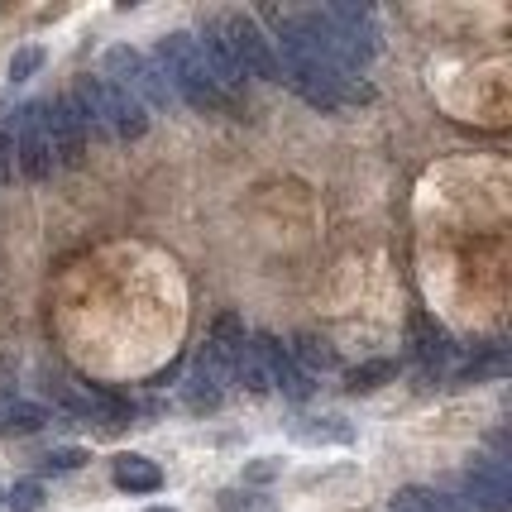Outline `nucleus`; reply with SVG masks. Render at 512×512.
I'll list each match as a JSON object with an SVG mask.
<instances>
[{"label": "nucleus", "instance_id": "21", "mask_svg": "<svg viewBox=\"0 0 512 512\" xmlns=\"http://www.w3.org/2000/svg\"><path fill=\"white\" fill-rule=\"evenodd\" d=\"M10 158H15V149H10V134L0 130V178L10 173Z\"/></svg>", "mask_w": 512, "mask_h": 512}, {"label": "nucleus", "instance_id": "17", "mask_svg": "<svg viewBox=\"0 0 512 512\" xmlns=\"http://www.w3.org/2000/svg\"><path fill=\"white\" fill-rule=\"evenodd\" d=\"M15 512H44V484H34V479H24V484H15L10 489V498H5Z\"/></svg>", "mask_w": 512, "mask_h": 512}, {"label": "nucleus", "instance_id": "20", "mask_svg": "<svg viewBox=\"0 0 512 512\" xmlns=\"http://www.w3.org/2000/svg\"><path fill=\"white\" fill-rule=\"evenodd\" d=\"M82 460H87V450L67 446V450H53V455H48L44 465H48V469H77V465H82Z\"/></svg>", "mask_w": 512, "mask_h": 512}, {"label": "nucleus", "instance_id": "2", "mask_svg": "<svg viewBox=\"0 0 512 512\" xmlns=\"http://www.w3.org/2000/svg\"><path fill=\"white\" fill-rule=\"evenodd\" d=\"M154 67L163 72V82L173 87V96H182L187 106H197V111H225V106H230V96L211 82V67H206V58H201V48L192 34L158 39Z\"/></svg>", "mask_w": 512, "mask_h": 512}, {"label": "nucleus", "instance_id": "11", "mask_svg": "<svg viewBox=\"0 0 512 512\" xmlns=\"http://www.w3.org/2000/svg\"><path fill=\"white\" fill-rule=\"evenodd\" d=\"M412 355L422 359L431 374H436V369H441V364L455 355V345H450V331L441 326V321H436V316H426V312L412 316Z\"/></svg>", "mask_w": 512, "mask_h": 512}, {"label": "nucleus", "instance_id": "18", "mask_svg": "<svg viewBox=\"0 0 512 512\" xmlns=\"http://www.w3.org/2000/svg\"><path fill=\"white\" fill-rule=\"evenodd\" d=\"M39 67H44V48H34V44L20 48V53L10 58V82H29Z\"/></svg>", "mask_w": 512, "mask_h": 512}, {"label": "nucleus", "instance_id": "10", "mask_svg": "<svg viewBox=\"0 0 512 512\" xmlns=\"http://www.w3.org/2000/svg\"><path fill=\"white\" fill-rule=\"evenodd\" d=\"M197 48H201V58H206V67H211V82L235 101L240 91H245V72L235 67V58H230V48L221 44V34H216V20H206V29H201V39H197Z\"/></svg>", "mask_w": 512, "mask_h": 512}, {"label": "nucleus", "instance_id": "3", "mask_svg": "<svg viewBox=\"0 0 512 512\" xmlns=\"http://www.w3.org/2000/svg\"><path fill=\"white\" fill-rule=\"evenodd\" d=\"M216 34H221V44L230 48V58L235 67L249 77H259V82H278V53H273V39L264 34V24L254 20V15H221L216 20Z\"/></svg>", "mask_w": 512, "mask_h": 512}, {"label": "nucleus", "instance_id": "5", "mask_svg": "<svg viewBox=\"0 0 512 512\" xmlns=\"http://www.w3.org/2000/svg\"><path fill=\"white\" fill-rule=\"evenodd\" d=\"M15 163L29 182H44L53 173V149H48V130H44V101L24 106L20 111V125H15Z\"/></svg>", "mask_w": 512, "mask_h": 512}, {"label": "nucleus", "instance_id": "13", "mask_svg": "<svg viewBox=\"0 0 512 512\" xmlns=\"http://www.w3.org/2000/svg\"><path fill=\"white\" fill-rule=\"evenodd\" d=\"M292 364H297L302 374H331V369H340V355H335L331 340H321V335H302V340H297V350H292Z\"/></svg>", "mask_w": 512, "mask_h": 512}, {"label": "nucleus", "instance_id": "4", "mask_svg": "<svg viewBox=\"0 0 512 512\" xmlns=\"http://www.w3.org/2000/svg\"><path fill=\"white\" fill-rule=\"evenodd\" d=\"M101 67H106V82H115L120 91H130L144 111H149V106H173V101H178L173 87L163 82V72L154 67V58H144L139 48H125V44L111 48Z\"/></svg>", "mask_w": 512, "mask_h": 512}, {"label": "nucleus", "instance_id": "12", "mask_svg": "<svg viewBox=\"0 0 512 512\" xmlns=\"http://www.w3.org/2000/svg\"><path fill=\"white\" fill-rule=\"evenodd\" d=\"M111 479H115V489H125V493L163 489V469H158L154 460H144V455H115Z\"/></svg>", "mask_w": 512, "mask_h": 512}, {"label": "nucleus", "instance_id": "16", "mask_svg": "<svg viewBox=\"0 0 512 512\" xmlns=\"http://www.w3.org/2000/svg\"><path fill=\"white\" fill-rule=\"evenodd\" d=\"M393 374H398V369H393V359H369V364H359V369H350V374H345V379H350L345 388H350V393H369V388L388 383Z\"/></svg>", "mask_w": 512, "mask_h": 512}, {"label": "nucleus", "instance_id": "15", "mask_svg": "<svg viewBox=\"0 0 512 512\" xmlns=\"http://www.w3.org/2000/svg\"><path fill=\"white\" fill-rule=\"evenodd\" d=\"M44 422H48V412L39 407V402H15L0 426H5L10 436H34V431H44Z\"/></svg>", "mask_w": 512, "mask_h": 512}, {"label": "nucleus", "instance_id": "8", "mask_svg": "<svg viewBox=\"0 0 512 512\" xmlns=\"http://www.w3.org/2000/svg\"><path fill=\"white\" fill-rule=\"evenodd\" d=\"M225 383H230V374H225V369L206 355V350H197V359H192V374H187V383H182V398H187V407H192V412H211V407H221Z\"/></svg>", "mask_w": 512, "mask_h": 512}, {"label": "nucleus", "instance_id": "6", "mask_svg": "<svg viewBox=\"0 0 512 512\" xmlns=\"http://www.w3.org/2000/svg\"><path fill=\"white\" fill-rule=\"evenodd\" d=\"M44 130H48V149H53V168H77L87 154V130L72 111V101H44Z\"/></svg>", "mask_w": 512, "mask_h": 512}, {"label": "nucleus", "instance_id": "9", "mask_svg": "<svg viewBox=\"0 0 512 512\" xmlns=\"http://www.w3.org/2000/svg\"><path fill=\"white\" fill-rule=\"evenodd\" d=\"M465 489L479 508H489V512H508L512 508V484H508L503 460H474L469 474H465Z\"/></svg>", "mask_w": 512, "mask_h": 512}, {"label": "nucleus", "instance_id": "23", "mask_svg": "<svg viewBox=\"0 0 512 512\" xmlns=\"http://www.w3.org/2000/svg\"><path fill=\"white\" fill-rule=\"evenodd\" d=\"M0 503H5V498H0Z\"/></svg>", "mask_w": 512, "mask_h": 512}, {"label": "nucleus", "instance_id": "1", "mask_svg": "<svg viewBox=\"0 0 512 512\" xmlns=\"http://www.w3.org/2000/svg\"><path fill=\"white\" fill-rule=\"evenodd\" d=\"M273 29H278L273 53H283L278 77H288L292 87H297V96H307L312 106H321V111H335V106L350 96V77H345L340 67L326 63V58L316 53L312 39L302 34L297 15H273Z\"/></svg>", "mask_w": 512, "mask_h": 512}, {"label": "nucleus", "instance_id": "19", "mask_svg": "<svg viewBox=\"0 0 512 512\" xmlns=\"http://www.w3.org/2000/svg\"><path fill=\"white\" fill-rule=\"evenodd\" d=\"M297 441H312V446H321V441H340V446H345V441H350V426H297Z\"/></svg>", "mask_w": 512, "mask_h": 512}, {"label": "nucleus", "instance_id": "7", "mask_svg": "<svg viewBox=\"0 0 512 512\" xmlns=\"http://www.w3.org/2000/svg\"><path fill=\"white\" fill-rule=\"evenodd\" d=\"M58 398L63 407H72L77 417H91V422H101L106 431H120V426H130V402L106 393V388H82V383H63L58 388Z\"/></svg>", "mask_w": 512, "mask_h": 512}, {"label": "nucleus", "instance_id": "22", "mask_svg": "<svg viewBox=\"0 0 512 512\" xmlns=\"http://www.w3.org/2000/svg\"><path fill=\"white\" fill-rule=\"evenodd\" d=\"M149 512H178V508H149Z\"/></svg>", "mask_w": 512, "mask_h": 512}, {"label": "nucleus", "instance_id": "14", "mask_svg": "<svg viewBox=\"0 0 512 512\" xmlns=\"http://www.w3.org/2000/svg\"><path fill=\"white\" fill-rule=\"evenodd\" d=\"M393 512H465L455 498H446V493H436V489H402L398 498H393Z\"/></svg>", "mask_w": 512, "mask_h": 512}]
</instances>
